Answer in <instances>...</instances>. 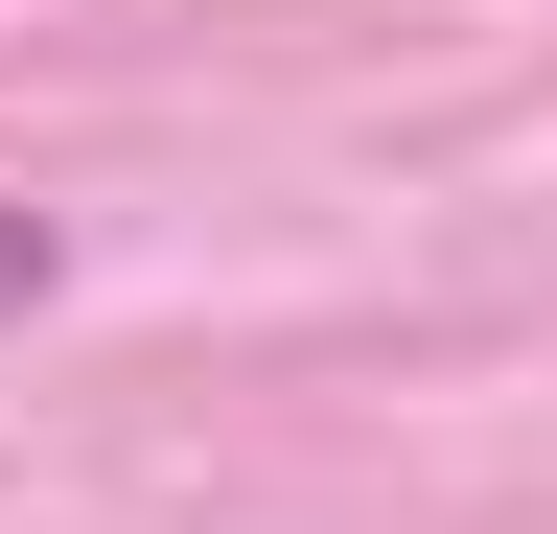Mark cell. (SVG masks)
Segmentation results:
<instances>
[{
  "instance_id": "cell-1",
  "label": "cell",
  "mask_w": 557,
  "mask_h": 534,
  "mask_svg": "<svg viewBox=\"0 0 557 534\" xmlns=\"http://www.w3.org/2000/svg\"><path fill=\"white\" fill-rule=\"evenodd\" d=\"M47 302H70V233H47V210H0V349H24Z\"/></svg>"
}]
</instances>
